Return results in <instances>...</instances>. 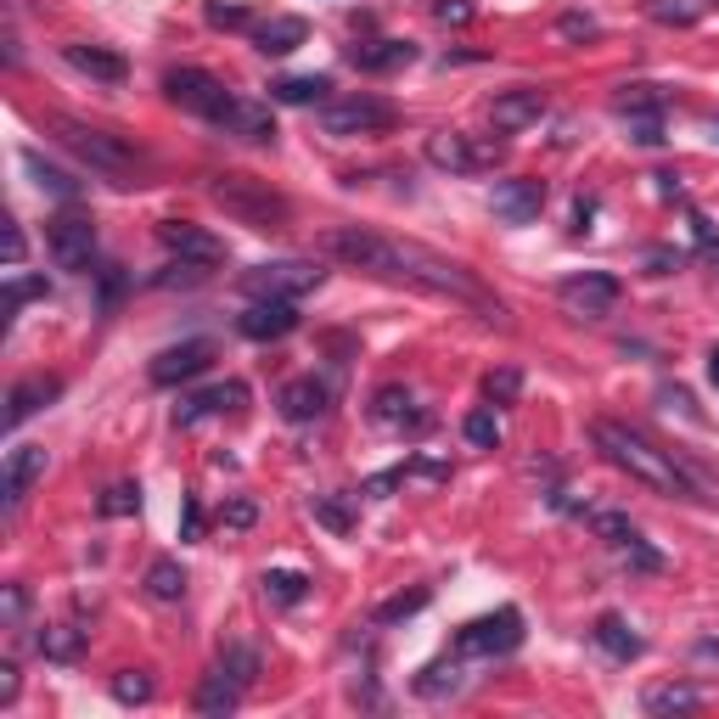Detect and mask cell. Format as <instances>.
<instances>
[{
  "label": "cell",
  "instance_id": "obj_24",
  "mask_svg": "<svg viewBox=\"0 0 719 719\" xmlns=\"http://www.w3.org/2000/svg\"><path fill=\"white\" fill-rule=\"evenodd\" d=\"M63 57H68V68H79V74H90V79H102V85H124V74H130V63H124L119 52H108V45H90V40L63 45Z\"/></svg>",
  "mask_w": 719,
  "mask_h": 719
},
{
  "label": "cell",
  "instance_id": "obj_18",
  "mask_svg": "<svg viewBox=\"0 0 719 719\" xmlns=\"http://www.w3.org/2000/svg\"><path fill=\"white\" fill-rule=\"evenodd\" d=\"M546 119V90H535V85H517V90H501L495 102H490V124L495 130H529V124H540Z\"/></svg>",
  "mask_w": 719,
  "mask_h": 719
},
{
  "label": "cell",
  "instance_id": "obj_3",
  "mask_svg": "<svg viewBox=\"0 0 719 719\" xmlns=\"http://www.w3.org/2000/svg\"><path fill=\"white\" fill-rule=\"evenodd\" d=\"M209 198H214V209H225V220L248 225V231H265V236H276V231L293 225V203H287L270 180L243 175V169L209 175Z\"/></svg>",
  "mask_w": 719,
  "mask_h": 719
},
{
  "label": "cell",
  "instance_id": "obj_8",
  "mask_svg": "<svg viewBox=\"0 0 719 719\" xmlns=\"http://www.w3.org/2000/svg\"><path fill=\"white\" fill-rule=\"evenodd\" d=\"M523 647V613L517 607H501V613H484L472 625L456 630V658H506Z\"/></svg>",
  "mask_w": 719,
  "mask_h": 719
},
{
  "label": "cell",
  "instance_id": "obj_53",
  "mask_svg": "<svg viewBox=\"0 0 719 719\" xmlns=\"http://www.w3.org/2000/svg\"><path fill=\"white\" fill-rule=\"evenodd\" d=\"M557 29H562L568 40H591V34H596V18H585V12H568Z\"/></svg>",
  "mask_w": 719,
  "mask_h": 719
},
{
  "label": "cell",
  "instance_id": "obj_44",
  "mask_svg": "<svg viewBox=\"0 0 719 719\" xmlns=\"http://www.w3.org/2000/svg\"><path fill=\"white\" fill-rule=\"evenodd\" d=\"M130 512H141V484H113L102 495V517H130Z\"/></svg>",
  "mask_w": 719,
  "mask_h": 719
},
{
  "label": "cell",
  "instance_id": "obj_14",
  "mask_svg": "<svg viewBox=\"0 0 719 719\" xmlns=\"http://www.w3.org/2000/svg\"><path fill=\"white\" fill-rule=\"evenodd\" d=\"M236 332H243L248 344H276L287 332H299V304L293 299H254L236 315Z\"/></svg>",
  "mask_w": 719,
  "mask_h": 719
},
{
  "label": "cell",
  "instance_id": "obj_21",
  "mask_svg": "<svg viewBox=\"0 0 719 719\" xmlns=\"http://www.w3.org/2000/svg\"><path fill=\"white\" fill-rule=\"evenodd\" d=\"M40 472H45V450H40V445H18V450L7 456V472H0V495H7V512L23 506V495L34 490Z\"/></svg>",
  "mask_w": 719,
  "mask_h": 719
},
{
  "label": "cell",
  "instance_id": "obj_6",
  "mask_svg": "<svg viewBox=\"0 0 719 719\" xmlns=\"http://www.w3.org/2000/svg\"><path fill=\"white\" fill-rule=\"evenodd\" d=\"M164 96H169L175 108L209 119V124H225V113L236 108V96H231L214 74H203V68H169V74H164Z\"/></svg>",
  "mask_w": 719,
  "mask_h": 719
},
{
  "label": "cell",
  "instance_id": "obj_60",
  "mask_svg": "<svg viewBox=\"0 0 719 719\" xmlns=\"http://www.w3.org/2000/svg\"><path fill=\"white\" fill-rule=\"evenodd\" d=\"M714 141H719V119H714Z\"/></svg>",
  "mask_w": 719,
  "mask_h": 719
},
{
  "label": "cell",
  "instance_id": "obj_29",
  "mask_svg": "<svg viewBox=\"0 0 719 719\" xmlns=\"http://www.w3.org/2000/svg\"><path fill=\"white\" fill-rule=\"evenodd\" d=\"M220 130H225V135L254 141V147H270V141H276V119H270V108H259V102H236V108L225 113Z\"/></svg>",
  "mask_w": 719,
  "mask_h": 719
},
{
  "label": "cell",
  "instance_id": "obj_25",
  "mask_svg": "<svg viewBox=\"0 0 719 719\" xmlns=\"http://www.w3.org/2000/svg\"><path fill=\"white\" fill-rule=\"evenodd\" d=\"M591 636H596V647H602V652H607L613 663H636V658L647 652V641H641V636H636V630H630V625H625V618H618V613H602Z\"/></svg>",
  "mask_w": 719,
  "mask_h": 719
},
{
  "label": "cell",
  "instance_id": "obj_13",
  "mask_svg": "<svg viewBox=\"0 0 719 719\" xmlns=\"http://www.w3.org/2000/svg\"><path fill=\"white\" fill-rule=\"evenodd\" d=\"M490 209H495L501 225H535L540 209H546V180H535V175H512V180H501V186H495V198H490Z\"/></svg>",
  "mask_w": 719,
  "mask_h": 719
},
{
  "label": "cell",
  "instance_id": "obj_28",
  "mask_svg": "<svg viewBox=\"0 0 719 719\" xmlns=\"http://www.w3.org/2000/svg\"><path fill=\"white\" fill-rule=\"evenodd\" d=\"M310 40V23L304 18H265L259 29H254V45L265 57H287V52H299V45Z\"/></svg>",
  "mask_w": 719,
  "mask_h": 719
},
{
  "label": "cell",
  "instance_id": "obj_17",
  "mask_svg": "<svg viewBox=\"0 0 719 719\" xmlns=\"http://www.w3.org/2000/svg\"><path fill=\"white\" fill-rule=\"evenodd\" d=\"M52 259L63 270H90V259H96V225L85 214H63L52 225Z\"/></svg>",
  "mask_w": 719,
  "mask_h": 719
},
{
  "label": "cell",
  "instance_id": "obj_47",
  "mask_svg": "<svg viewBox=\"0 0 719 719\" xmlns=\"http://www.w3.org/2000/svg\"><path fill=\"white\" fill-rule=\"evenodd\" d=\"M625 562H630V568H641V573H658V568H663V557H658V551H652V546H647L641 535H636V540L625 546Z\"/></svg>",
  "mask_w": 719,
  "mask_h": 719
},
{
  "label": "cell",
  "instance_id": "obj_43",
  "mask_svg": "<svg viewBox=\"0 0 719 719\" xmlns=\"http://www.w3.org/2000/svg\"><path fill=\"white\" fill-rule=\"evenodd\" d=\"M45 293H52V287H45L40 276H12L7 281V315H18L29 299H45Z\"/></svg>",
  "mask_w": 719,
  "mask_h": 719
},
{
  "label": "cell",
  "instance_id": "obj_32",
  "mask_svg": "<svg viewBox=\"0 0 719 719\" xmlns=\"http://www.w3.org/2000/svg\"><path fill=\"white\" fill-rule=\"evenodd\" d=\"M259 585H265V596H270L276 607H299V602L310 596V580H304L299 568H270Z\"/></svg>",
  "mask_w": 719,
  "mask_h": 719
},
{
  "label": "cell",
  "instance_id": "obj_50",
  "mask_svg": "<svg viewBox=\"0 0 719 719\" xmlns=\"http://www.w3.org/2000/svg\"><path fill=\"white\" fill-rule=\"evenodd\" d=\"M434 18L461 29V23H472V0H434Z\"/></svg>",
  "mask_w": 719,
  "mask_h": 719
},
{
  "label": "cell",
  "instance_id": "obj_55",
  "mask_svg": "<svg viewBox=\"0 0 719 719\" xmlns=\"http://www.w3.org/2000/svg\"><path fill=\"white\" fill-rule=\"evenodd\" d=\"M0 703H18V663H0Z\"/></svg>",
  "mask_w": 719,
  "mask_h": 719
},
{
  "label": "cell",
  "instance_id": "obj_51",
  "mask_svg": "<svg viewBox=\"0 0 719 719\" xmlns=\"http://www.w3.org/2000/svg\"><path fill=\"white\" fill-rule=\"evenodd\" d=\"M203 18H209L214 29H248V12H243V7H220V0H214Z\"/></svg>",
  "mask_w": 719,
  "mask_h": 719
},
{
  "label": "cell",
  "instance_id": "obj_42",
  "mask_svg": "<svg viewBox=\"0 0 719 719\" xmlns=\"http://www.w3.org/2000/svg\"><path fill=\"white\" fill-rule=\"evenodd\" d=\"M310 512H315V523H326L332 535H349V529H355V517H349V506H344L338 495H315Z\"/></svg>",
  "mask_w": 719,
  "mask_h": 719
},
{
  "label": "cell",
  "instance_id": "obj_49",
  "mask_svg": "<svg viewBox=\"0 0 719 719\" xmlns=\"http://www.w3.org/2000/svg\"><path fill=\"white\" fill-rule=\"evenodd\" d=\"M405 472H411V467H394V472H377V478H371V484H366V495H371V501H389V495H394V490L405 484Z\"/></svg>",
  "mask_w": 719,
  "mask_h": 719
},
{
  "label": "cell",
  "instance_id": "obj_15",
  "mask_svg": "<svg viewBox=\"0 0 719 719\" xmlns=\"http://www.w3.org/2000/svg\"><path fill=\"white\" fill-rule=\"evenodd\" d=\"M158 243H164L175 259H186V265H220V259H225L220 236L203 231V225H191V220H164V225H158Z\"/></svg>",
  "mask_w": 719,
  "mask_h": 719
},
{
  "label": "cell",
  "instance_id": "obj_4",
  "mask_svg": "<svg viewBox=\"0 0 719 719\" xmlns=\"http://www.w3.org/2000/svg\"><path fill=\"white\" fill-rule=\"evenodd\" d=\"M45 130H52L79 164H90L96 175H108L119 186H130V175L141 169V153L130 147L124 135L102 130V124H85V119H68V113H45Z\"/></svg>",
  "mask_w": 719,
  "mask_h": 719
},
{
  "label": "cell",
  "instance_id": "obj_11",
  "mask_svg": "<svg viewBox=\"0 0 719 719\" xmlns=\"http://www.w3.org/2000/svg\"><path fill=\"white\" fill-rule=\"evenodd\" d=\"M209 366H214V344H209V338H186V344L158 349V355H153V366H147V377L158 382V389H180V382L203 377Z\"/></svg>",
  "mask_w": 719,
  "mask_h": 719
},
{
  "label": "cell",
  "instance_id": "obj_58",
  "mask_svg": "<svg viewBox=\"0 0 719 719\" xmlns=\"http://www.w3.org/2000/svg\"><path fill=\"white\" fill-rule=\"evenodd\" d=\"M697 663H719V641H697Z\"/></svg>",
  "mask_w": 719,
  "mask_h": 719
},
{
  "label": "cell",
  "instance_id": "obj_9",
  "mask_svg": "<svg viewBox=\"0 0 719 719\" xmlns=\"http://www.w3.org/2000/svg\"><path fill=\"white\" fill-rule=\"evenodd\" d=\"M501 141H472L467 130H434L427 135V164L445 169V175H478V169H490L501 164Z\"/></svg>",
  "mask_w": 719,
  "mask_h": 719
},
{
  "label": "cell",
  "instance_id": "obj_10",
  "mask_svg": "<svg viewBox=\"0 0 719 719\" xmlns=\"http://www.w3.org/2000/svg\"><path fill=\"white\" fill-rule=\"evenodd\" d=\"M618 276H607V270H585V276H562L557 281V299L580 315V321H602L613 304H618Z\"/></svg>",
  "mask_w": 719,
  "mask_h": 719
},
{
  "label": "cell",
  "instance_id": "obj_38",
  "mask_svg": "<svg viewBox=\"0 0 719 719\" xmlns=\"http://www.w3.org/2000/svg\"><path fill=\"white\" fill-rule=\"evenodd\" d=\"M591 529H596L613 551H625V546L636 540V523H630L625 512H591Z\"/></svg>",
  "mask_w": 719,
  "mask_h": 719
},
{
  "label": "cell",
  "instance_id": "obj_31",
  "mask_svg": "<svg viewBox=\"0 0 719 719\" xmlns=\"http://www.w3.org/2000/svg\"><path fill=\"white\" fill-rule=\"evenodd\" d=\"M697 686H686V681H669V686H647V697H641V708L647 714H697Z\"/></svg>",
  "mask_w": 719,
  "mask_h": 719
},
{
  "label": "cell",
  "instance_id": "obj_34",
  "mask_svg": "<svg viewBox=\"0 0 719 719\" xmlns=\"http://www.w3.org/2000/svg\"><path fill=\"white\" fill-rule=\"evenodd\" d=\"M79 652H85V630H74V625H45V630H40V658L74 663Z\"/></svg>",
  "mask_w": 719,
  "mask_h": 719
},
{
  "label": "cell",
  "instance_id": "obj_22",
  "mask_svg": "<svg viewBox=\"0 0 719 719\" xmlns=\"http://www.w3.org/2000/svg\"><path fill=\"white\" fill-rule=\"evenodd\" d=\"M281 416L287 422H321L326 416V405H332V389H326V382L321 377H293V382H287V389H281Z\"/></svg>",
  "mask_w": 719,
  "mask_h": 719
},
{
  "label": "cell",
  "instance_id": "obj_33",
  "mask_svg": "<svg viewBox=\"0 0 719 719\" xmlns=\"http://www.w3.org/2000/svg\"><path fill=\"white\" fill-rule=\"evenodd\" d=\"M147 596H153V602H180V596H186V568H180L175 557H158V562L147 568Z\"/></svg>",
  "mask_w": 719,
  "mask_h": 719
},
{
  "label": "cell",
  "instance_id": "obj_27",
  "mask_svg": "<svg viewBox=\"0 0 719 719\" xmlns=\"http://www.w3.org/2000/svg\"><path fill=\"white\" fill-rule=\"evenodd\" d=\"M326 90H332L326 74H287V79L270 85V102H281V108H326Z\"/></svg>",
  "mask_w": 719,
  "mask_h": 719
},
{
  "label": "cell",
  "instance_id": "obj_40",
  "mask_svg": "<svg viewBox=\"0 0 719 719\" xmlns=\"http://www.w3.org/2000/svg\"><path fill=\"white\" fill-rule=\"evenodd\" d=\"M517 394H523L517 366H501V371H490V377H484V400H490V405H517Z\"/></svg>",
  "mask_w": 719,
  "mask_h": 719
},
{
  "label": "cell",
  "instance_id": "obj_37",
  "mask_svg": "<svg viewBox=\"0 0 719 719\" xmlns=\"http://www.w3.org/2000/svg\"><path fill=\"white\" fill-rule=\"evenodd\" d=\"M220 669H225V675L248 692V686L259 681V652H254V647H243V641H231V647L220 652Z\"/></svg>",
  "mask_w": 719,
  "mask_h": 719
},
{
  "label": "cell",
  "instance_id": "obj_41",
  "mask_svg": "<svg viewBox=\"0 0 719 719\" xmlns=\"http://www.w3.org/2000/svg\"><path fill=\"white\" fill-rule=\"evenodd\" d=\"M461 434H467V445H478V450H495V445H501V422H495V411H472V416L461 422Z\"/></svg>",
  "mask_w": 719,
  "mask_h": 719
},
{
  "label": "cell",
  "instance_id": "obj_35",
  "mask_svg": "<svg viewBox=\"0 0 719 719\" xmlns=\"http://www.w3.org/2000/svg\"><path fill=\"white\" fill-rule=\"evenodd\" d=\"M456 692H461V669L456 663H427L416 675V697H427V703H445Z\"/></svg>",
  "mask_w": 719,
  "mask_h": 719
},
{
  "label": "cell",
  "instance_id": "obj_5",
  "mask_svg": "<svg viewBox=\"0 0 719 719\" xmlns=\"http://www.w3.org/2000/svg\"><path fill=\"white\" fill-rule=\"evenodd\" d=\"M394 119H400V108L382 102V96H371V90L338 96V102L321 108V130L338 135V141H349V135H382V130H394Z\"/></svg>",
  "mask_w": 719,
  "mask_h": 719
},
{
  "label": "cell",
  "instance_id": "obj_52",
  "mask_svg": "<svg viewBox=\"0 0 719 719\" xmlns=\"http://www.w3.org/2000/svg\"><path fill=\"white\" fill-rule=\"evenodd\" d=\"M198 535H203V506L186 501V506H180V540H198Z\"/></svg>",
  "mask_w": 719,
  "mask_h": 719
},
{
  "label": "cell",
  "instance_id": "obj_26",
  "mask_svg": "<svg viewBox=\"0 0 719 719\" xmlns=\"http://www.w3.org/2000/svg\"><path fill=\"white\" fill-rule=\"evenodd\" d=\"M191 703H198V714H209V719H225V714H236V703H243V686L214 663L209 675L198 681V697H191Z\"/></svg>",
  "mask_w": 719,
  "mask_h": 719
},
{
  "label": "cell",
  "instance_id": "obj_39",
  "mask_svg": "<svg viewBox=\"0 0 719 719\" xmlns=\"http://www.w3.org/2000/svg\"><path fill=\"white\" fill-rule=\"evenodd\" d=\"M113 697L119 703H153V675H147V669H119V675H113Z\"/></svg>",
  "mask_w": 719,
  "mask_h": 719
},
{
  "label": "cell",
  "instance_id": "obj_57",
  "mask_svg": "<svg viewBox=\"0 0 719 719\" xmlns=\"http://www.w3.org/2000/svg\"><path fill=\"white\" fill-rule=\"evenodd\" d=\"M697 254H703V259H708V265H719V236H714V231H708V236H703V248H697Z\"/></svg>",
  "mask_w": 719,
  "mask_h": 719
},
{
  "label": "cell",
  "instance_id": "obj_12",
  "mask_svg": "<svg viewBox=\"0 0 719 719\" xmlns=\"http://www.w3.org/2000/svg\"><path fill=\"white\" fill-rule=\"evenodd\" d=\"M613 108L630 124V141H641V147H658L663 141V96L652 85H625L613 96Z\"/></svg>",
  "mask_w": 719,
  "mask_h": 719
},
{
  "label": "cell",
  "instance_id": "obj_56",
  "mask_svg": "<svg viewBox=\"0 0 719 719\" xmlns=\"http://www.w3.org/2000/svg\"><path fill=\"white\" fill-rule=\"evenodd\" d=\"M7 265H12V270L23 265V231H18V225H7Z\"/></svg>",
  "mask_w": 719,
  "mask_h": 719
},
{
  "label": "cell",
  "instance_id": "obj_16",
  "mask_svg": "<svg viewBox=\"0 0 719 719\" xmlns=\"http://www.w3.org/2000/svg\"><path fill=\"white\" fill-rule=\"evenodd\" d=\"M248 405V382H214V389H198L175 405V427H198L220 411H243Z\"/></svg>",
  "mask_w": 719,
  "mask_h": 719
},
{
  "label": "cell",
  "instance_id": "obj_59",
  "mask_svg": "<svg viewBox=\"0 0 719 719\" xmlns=\"http://www.w3.org/2000/svg\"><path fill=\"white\" fill-rule=\"evenodd\" d=\"M708 377H714V389H719V349L708 355Z\"/></svg>",
  "mask_w": 719,
  "mask_h": 719
},
{
  "label": "cell",
  "instance_id": "obj_7",
  "mask_svg": "<svg viewBox=\"0 0 719 719\" xmlns=\"http://www.w3.org/2000/svg\"><path fill=\"white\" fill-rule=\"evenodd\" d=\"M321 281H326V270L315 259H270V265L243 270V293L248 299H304Z\"/></svg>",
  "mask_w": 719,
  "mask_h": 719
},
{
  "label": "cell",
  "instance_id": "obj_1",
  "mask_svg": "<svg viewBox=\"0 0 719 719\" xmlns=\"http://www.w3.org/2000/svg\"><path fill=\"white\" fill-rule=\"evenodd\" d=\"M591 439H596V450L618 467V472H630L636 484H647L652 495H681V501H714L708 495V484L703 478L675 456V450H663V445H652L647 434H636L630 422H613V416H602V422H591Z\"/></svg>",
  "mask_w": 719,
  "mask_h": 719
},
{
  "label": "cell",
  "instance_id": "obj_19",
  "mask_svg": "<svg viewBox=\"0 0 719 719\" xmlns=\"http://www.w3.org/2000/svg\"><path fill=\"white\" fill-rule=\"evenodd\" d=\"M371 416L389 422V427H405V434H427L434 427V411H416L411 389H400V382H389V389H377L371 400Z\"/></svg>",
  "mask_w": 719,
  "mask_h": 719
},
{
  "label": "cell",
  "instance_id": "obj_23",
  "mask_svg": "<svg viewBox=\"0 0 719 719\" xmlns=\"http://www.w3.org/2000/svg\"><path fill=\"white\" fill-rule=\"evenodd\" d=\"M349 63L360 74H394V68L416 63V45L411 40H360V45H349Z\"/></svg>",
  "mask_w": 719,
  "mask_h": 719
},
{
  "label": "cell",
  "instance_id": "obj_2",
  "mask_svg": "<svg viewBox=\"0 0 719 719\" xmlns=\"http://www.w3.org/2000/svg\"><path fill=\"white\" fill-rule=\"evenodd\" d=\"M382 276H389V281H405V287H427V293H439V299H456V304L478 310L490 326H506V304H501L461 259H450V254H434V248H422V243H400V236H389V259H382Z\"/></svg>",
  "mask_w": 719,
  "mask_h": 719
},
{
  "label": "cell",
  "instance_id": "obj_54",
  "mask_svg": "<svg viewBox=\"0 0 719 719\" xmlns=\"http://www.w3.org/2000/svg\"><path fill=\"white\" fill-rule=\"evenodd\" d=\"M23 613H29V591L7 585V625H23Z\"/></svg>",
  "mask_w": 719,
  "mask_h": 719
},
{
  "label": "cell",
  "instance_id": "obj_20",
  "mask_svg": "<svg viewBox=\"0 0 719 719\" xmlns=\"http://www.w3.org/2000/svg\"><path fill=\"white\" fill-rule=\"evenodd\" d=\"M52 400H63V377H23V382H12V394H7V427H23L34 411H45Z\"/></svg>",
  "mask_w": 719,
  "mask_h": 719
},
{
  "label": "cell",
  "instance_id": "obj_36",
  "mask_svg": "<svg viewBox=\"0 0 719 719\" xmlns=\"http://www.w3.org/2000/svg\"><path fill=\"white\" fill-rule=\"evenodd\" d=\"M427 602H434V591H427V585H416V591H405V596H394V602H382V607L371 613V625H377V630L405 625V618H411V613H422Z\"/></svg>",
  "mask_w": 719,
  "mask_h": 719
},
{
  "label": "cell",
  "instance_id": "obj_48",
  "mask_svg": "<svg viewBox=\"0 0 719 719\" xmlns=\"http://www.w3.org/2000/svg\"><path fill=\"white\" fill-rule=\"evenodd\" d=\"M647 12H652L658 23H681V29H686V23H697V7H675V0H652Z\"/></svg>",
  "mask_w": 719,
  "mask_h": 719
},
{
  "label": "cell",
  "instance_id": "obj_45",
  "mask_svg": "<svg viewBox=\"0 0 719 719\" xmlns=\"http://www.w3.org/2000/svg\"><path fill=\"white\" fill-rule=\"evenodd\" d=\"M220 523H225V529H254V523H259V501H248V495H236V501H225V512H220Z\"/></svg>",
  "mask_w": 719,
  "mask_h": 719
},
{
  "label": "cell",
  "instance_id": "obj_46",
  "mask_svg": "<svg viewBox=\"0 0 719 719\" xmlns=\"http://www.w3.org/2000/svg\"><path fill=\"white\" fill-rule=\"evenodd\" d=\"M96 276H102V315H113V310H119V299H124V287H130V276H124L119 265H102Z\"/></svg>",
  "mask_w": 719,
  "mask_h": 719
},
{
  "label": "cell",
  "instance_id": "obj_30",
  "mask_svg": "<svg viewBox=\"0 0 719 719\" xmlns=\"http://www.w3.org/2000/svg\"><path fill=\"white\" fill-rule=\"evenodd\" d=\"M23 169L34 175V186L45 191V198H57V203H74V198H79V180H74L68 169H57V164H45L34 147L23 153Z\"/></svg>",
  "mask_w": 719,
  "mask_h": 719
}]
</instances>
